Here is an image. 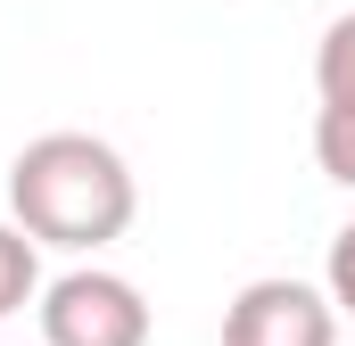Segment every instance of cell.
<instances>
[{
	"label": "cell",
	"mask_w": 355,
	"mask_h": 346,
	"mask_svg": "<svg viewBox=\"0 0 355 346\" xmlns=\"http://www.w3.org/2000/svg\"><path fill=\"white\" fill-rule=\"evenodd\" d=\"M132 206H141L132 165L99 132H42L8 165V223H25L42 248L67 256H99L107 239H124Z\"/></svg>",
	"instance_id": "obj_1"
},
{
	"label": "cell",
	"mask_w": 355,
	"mask_h": 346,
	"mask_svg": "<svg viewBox=\"0 0 355 346\" xmlns=\"http://www.w3.org/2000/svg\"><path fill=\"white\" fill-rule=\"evenodd\" d=\"M33 313H42V346H149V330H157L149 297L107 264H75V272L42 280Z\"/></svg>",
	"instance_id": "obj_2"
},
{
	"label": "cell",
	"mask_w": 355,
	"mask_h": 346,
	"mask_svg": "<svg viewBox=\"0 0 355 346\" xmlns=\"http://www.w3.org/2000/svg\"><path fill=\"white\" fill-rule=\"evenodd\" d=\"M223 346H339V305L314 280L265 272L223 305Z\"/></svg>",
	"instance_id": "obj_3"
},
{
	"label": "cell",
	"mask_w": 355,
	"mask_h": 346,
	"mask_svg": "<svg viewBox=\"0 0 355 346\" xmlns=\"http://www.w3.org/2000/svg\"><path fill=\"white\" fill-rule=\"evenodd\" d=\"M42 297V239L25 223H0V322Z\"/></svg>",
	"instance_id": "obj_4"
},
{
	"label": "cell",
	"mask_w": 355,
	"mask_h": 346,
	"mask_svg": "<svg viewBox=\"0 0 355 346\" xmlns=\"http://www.w3.org/2000/svg\"><path fill=\"white\" fill-rule=\"evenodd\" d=\"M314 99H322V107H347V99H355V8L322 25V50H314Z\"/></svg>",
	"instance_id": "obj_5"
},
{
	"label": "cell",
	"mask_w": 355,
	"mask_h": 346,
	"mask_svg": "<svg viewBox=\"0 0 355 346\" xmlns=\"http://www.w3.org/2000/svg\"><path fill=\"white\" fill-rule=\"evenodd\" d=\"M314 165L339 190H355V99L347 107H314Z\"/></svg>",
	"instance_id": "obj_6"
},
{
	"label": "cell",
	"mask_w": 355,
	"mask_h": 346,
	"mask_svg": "<svg viewBox=\"0 0 355 346\" xmlns=\"http://www.w3.org/2000/svg\"><path fill=\"white\" fill-rule=\"evenodd\" d=\"M322 289H331V305L355 313V223L331 231V264H322Z\"/></svg>",
	"instance_id": "obj_7"
}]
</instances>
